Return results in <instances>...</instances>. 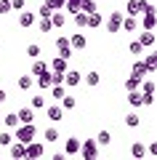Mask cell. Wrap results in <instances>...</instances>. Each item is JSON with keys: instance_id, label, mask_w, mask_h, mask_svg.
<instances>
[{"instance_id": "cell-1", "label": "cell", "mask_w": 157, "mask_h": 160, "mask_svg": "<svg viewBox=\"0 0 157 160\" xmlns=\"http://www.w3.org/2000/svg\"><path fill=\"white\" fill-rule=\"evenodd\" d=\"M35 133H37L35 123H19L13 139H16V142H22V144H27V142H32V139H35Z\"/></svg>"}, {"instance_id": "cell-2", "label": "cell", "mask_w": 157, "mask_h": 160, "mask_svg": "<svg viewBox=\"0 0 157 160\" xmlns=\"http://www.w3.org/2000/svg\"><path fill=\"white\" fill-rule=\"evenodd\" d=\"M80 155H83V160H96L99 158V144H96V139L80 142Z\"/></svg>"}, {"instance_id": "cell-3", "label": "cell", "mask_w": 157, "mask_h": 160, "mask_svg": "<svg viewBox=\"0 0 157 160\" xmlns=\"http://www.w3.org/2000/svg\"><path fill=\"white\" fill-rule=\"evenodd\" d=\"M43 155H45V147L40 142H35V139H32V142L24 144V158H43Z\"/></svg>"}, {"instance_id": "cell-4", "label": "cell", "mask_w": 157, "mask_h": 160, "mask_svg": "<svg viewBox=\"0 0 157 160\" xmlns=\"http://www.w3.org/2000/svg\"><path fill=\"white\" fill-rule=\"evenodd\" d=\"M120 27H123V11H112L107 19V32H120Z\"/></svg>"}, {"instance_id": "cell-5", "label": "cell", "mask_w": 157, "mask_h": 160, "mask_svg": "<svg viewBox=\"0 0 157 160\" xmlns=\"http://www.w3.org/2000/svg\"><path fill=\"white\" fill-rule=\"evenodd\" d=\"M61 83H64V86H69V88H75V86H80V83H83V75H80L77 69H67Z\"/></svg>"}, {"instance_id": "cell-6", "label": "cell", "mask_w": 157, "mask_h": 160, "mask_svg": "<svg viewBox=\"0 0 157 160\" xmlns=\"http://www.w3.org/2000/svg\"><path fill=\"white\" fill-rule=\"evenodd\" d=\"M56 51H59V56H64V59L72 56V46H69V38H59V40H56Z\"/></svg>"}, {"instance_id": "cell-7", "label": "cell", "mask_w": 157, "mask_h": 160, "mask_svg": "<svg viewBox=\"0 0 157 160\" xmlns=\"http://www.w3.org/2000/svg\"><path fill=\"white\" fill-rule=\"evenodd\" d=\"M69 46H72L75 51H83V48L88 46V40H85L83 32H72V38H69Z\"/></svg>"}, {"instance_id": "cell-8", "label": "cell", "mask_w": 157, "mask_h": 160, "mask_svg": "<svg viewBox=\"0 0 157 160\" xmlns=\"http://www.w3.org/2000/svg\"><path fill=\"white\" fill-rule=\"evenodd\" d=\"M35 22H37V16H35L32 11H22V13H19V27L27 29V27H32Z\"/></svg>"}, {"instance_id": "cell-9", "label": "cell", "mask_w": 157, "mask_h": 160, "mask_svg": "<svg viewBox=\"0 0 157 160\" xmlns=\"http://www.w3.org/2000/svg\"><path fill=\"white\" fill-rule=\"evenodd\" d=\"M48 69H51V72H67V59H64V56H56V59H53V62H51L48 64Z\"/></svg>"}, {"instance_id": "cell-10", "label": "cell", "mask_w": 157, "mask_h": 160, "mask_svg": "<svg viewBox=\"0 0 157 160\" xmlns=\"http://www.w3.org/2000/svg\"><path fill=\"white\" fill-rule=\"evenodd\" d=\"M16 118H19V123H32V120H35V109L32 107H22L16 112Z\"/></svg>"}, {"instance_id": "cell-11", "label": "cell", "mask_w": 157, "mask_h": 160, "mask_svg": "<svg viewBox=\"0 0 157 160\" xmlns=\"http://www.w3.org/2000/svg\"><path fill=\"white\" fill-rule=\"evenodd\" d=\"M139 43H141L144 48L155 46V29H144V32H141V38H139Z\"/></svg>"}, {"instance_id": "cell-12", "label": "cell", "mask_w": 157, "mask_h": 160, "mask_svg": "<svg viewBox=\"0 0 157 160\" xmlns=\"http://www.w3.org/2000/svg\"><path fill=\"white\" fill-rule=\"evenodd\" d=\"M0 123H3L8 131H13V128L19 126V118H16V112H8V115H3V120H0Z\"/></svg>"}, {"instance_id": "cell-13", "label": "cell", "mask_w": 157, "mask_h": 160, "mask_svg": "<svg viewBox=\"0 0 157 160\" xmlns=\"http://www.w3.org/2000/svg\"><path fill=\"white\" fill-rule=\"evenodd\" d=\"M125 13L128 16H139L141 13V0H128L125 3Z\"/></svg>"}, {"instance_id": "cell-14", "label": "cell", "mask_w": 157, "mask_h": 160, "mask_svg": "<svg viewBox=\"0 0 157 160\" xmlns=\"http://www.w3.org/2000/svg\"><path fill=\"white\" fill-rule=\"evenodd\" d=\"M146 75H149V72H146V64L144 62H136L133 69H130V78H139L141 80V78H146Z\"/></svg>"}, {"instance_id": "cell-15", "label": "cell", "mask_w": 157, "mask_h": 160, "mask_svg": "<svg viewBox=\"0 0 157 160\" xmlns=\"http://www.w3.org/2000/svg\"><path fill=\"white\" fill-rule=\"evenodd\" d=\"M128 104H130V107H136V109L144 104V99H141V91H139V88H136V91H128Z\"/></svg>"}, {"instance_id": "cell-16", "label": "cell", "mask_w": 157, "mask_h": 160, "mask_svg": "<svg viewBox=\"0 0 157 160\" xmlns=\"http://www.w3.org/2000/svg\"><path fill=\"white\" fill-rule=\"evenodd\" d=\"M8 152H11L13 158H24V144H22V142H16V139H13V142L8 144Z\"/></svg>"}, {"instance_id": "cell-17", "label": "cell", "mask_w": 157, "mask_h": 160, "mask_svg": "<svg viewBox=\"0 0 157 160\" xmlns=\"http://www.w3.org/2000/svg\"><path fill=\"white\" fill-rule=\"evenodd\" d=\"M101 24H104V16H101L99 11H93V13H88V24H85V27H101Z\"/></svg>"}, {"instance_id": "cell-18", "label": "cell", "mask_w": 157, "mask_h": 160, "mask_svg": "<svg viewBox=\"0 0 157 160\" xmlns=\"http://www.w3.org/2000/svg\"><path fill=\"white\" fill-rule=\"evenodd\" d=\"M48 19H51V27H64V22H67V16H64L61 11H53Z\"/></svg>"}, {"instance_id": "cell-19", "label": "cell", "mask_w": 157, "mask_h": 160, "mask_svg": "<svg viewBox=\"0 0 157 160\" xmlns=\"http://www.w3.org/2000/svg\"><path fill=\"white\" fill-rule=\"evenodd\" d=\"M144 64H146V72H155V67H157V53H146V59H144Z\"/></svg>"}, {"instance_id": "cell-20", "label": "cell", "mask_w": 157, "mask_h": 160, "mask_svg": "<svg viewBox=\"0 0 157 160\" xmlns=\"http://www.w3.org/2000/svg\"><path fill=\"white\" fill-rule=\"evenodd\" d=\"M141 24H144V29H155V24H157V16H155V13H144Z\"/></svg>"}, {"instance_id": "cell-21", "label": "cell", "mask_w": 157, "mask_h": 160, "mask_svg": "<svg viewBox=\"0 0 157 160\" xmlns=\"http://www.w3.org/2000/svg\"><path fill=\"white\" fill-rule=\"evenodd\" d=\"M61 115H64L61 107H48V120H53V123H56V120H64Z\"/></svg>"}, {"instance_id": "cell-22", "label": "cell", "mask_w": 157, "mask_h": 160, "mask_svg": "<svg viewBox=\"0 0 157 160\" xmlns=\"http://www.w3.org/2000/svg\"><path fill=\"white\" fill-rule=\"evenodd\" d=\"M19 88H22V91H29V88H32V75H22V78H19V83H16Z\"/></svg>"}, {"instance_id": "cell-23", "label": "cell", "mask_w": 157, "mask_h": 160, "mask_svg": "<svg viewBox=\"0 0 157 160\" xmlns=\"http://www.w3.org/2000/svg\"><path fill=\"white\" fill-rule=\"evenodd\" d=\"M43 139H45V142H48V144H53V142H59V131H56V128H45V133H43Z\"/></svg>"}, {"instance_id": "cell-24", "label": "cell", "mask_w": 157, "mask_h": 160, "mask_svg": "<svg viewBox=\"0 0 157 160\" xmlns=\"http://www.w3.org/2000/svg\"><path fill=\"white\" fill-rule=\"evenodd\" d=\"M109 142H112V133H109V131H99V136H96V144H101V147H107Z\"/></svg>"}, {"instance_id": "cell-25", "label": "cell", "mask_w": 157, "mask_h": 160, "mask_svg": "<svg viewBox=\"0 0 157 160\" xmlns=\"http://www.w3.org/2000/svg\"><path fill=\"white\" fill-rule=\"evenodd\" d=\"M37 86L43 88V91H45V88H51V69H45V72L40 75V80H37Z\"/></svg>"}, {"instance_id": "cell-26", "label": "cell", "mask_w": 157, "mask_h": 160, "mask_svg": "<svg viewBox=\"0 0 157 160\" xmlns=\"http://www.w3.org/2000/svg\"><path fill=\"white\" fill-rule=\"evenodd\" d=\"M130 155H133V158H144V155H146V147H144L141 142H136L133 147H130Z\"/></svg>"}, {"instance_id": "cell-27", "label": "cell", "mask_w": 157, "mask_h": 160, "mask_svg": "<svg viewBox=\"0 0 157 160\" xmlns=\"http://www.w3.org/2000/svg\"><path fill=\"white\" fill-rule=\"evenodd\" d=\"M67 152L69 155H77L80 152V139H67Z\"/></svg>"}, {"instance_id": "cell-28", "label": "cell", "mask_w": 157, "mask_h": 160, "mask_svg": "<svg viewBox=\"0 0 157 160\" xmlns=\"http://www.w3.org/2000/svg\"><path fill=\"white\" fill-rule=\"evenodd\" d=\"M139 123H141V120H139V115H136V112L125 115V126H128V128H139Z\"/></svg>"}, {"instance_id": "cell-29", "label": "cell", "mask_w": 157, "mask_h": 160, "mask_svg": "<svg viewBox=\"0 0 157 160\" xmlns=\"http://www.w3.org/2000/svg\"><path fill=\"white\" fill-rule=\"evenodd\" d=\"M72 16H75V24H77L80 29H83L85 24H88V13H83V11H77V13H72Z\"/></svg>"}, {"instance_id": "cell-30", "label": "cell", "mask_w": 157, "mask_h": 160, "mask_svg": "<svg viewBox=\"0 0 157 160\" xmlns=\"http://www.w3.org/2000/svg\"><path fill=\"white\" fill-rule=\"evenodd\" d=\"M120 29H125V32H133V29H136V16L123 19V27H120Z\"/></svg>"}, {"instance_id": "cell-31", "label": "cell", "mask_w": 157, "mask_h": 160, "mask_svg": "<svg viewBox=\"0 0 157 160\" xmlns=\"http://www.w3.org/2000/svg\"><path fill=\"white\" fill-rule=\"evenodd\" d=\"M75 104H77V102H75V96H67V93L61 96V109H75Z\"/></svg>"}, {"instance_id": "cell-32", "label": "cell", "mask_w": 157, "mask_h": 160, "mask_svg": "<svg viewBox=\"0 0 157 160\" xmlns=\"http://www.w3.org/2000/svg\"><path fill=\"white\" fill-rule=\"evenodd\" d=\"M64 8H67L69 13H77L80 11V0H64Z\"/></svg>"}, {"instance_id": "cell-33", "label": "cell", "mask_w": 157, "mask_h": 160, "mask_svg": "<svg viewBox=\"0 0 157 160\" xmlns=\"http://www.w3.org/2000/svg\"><path fill=\"white\" fill-rule=\"evenodd\" d=\"M141 80H144V78H141ZM139 88H141V93H155V80H144Z\"/></svg>"}, {"instance_id": "cell-34", "label": "cell", "mask_w": 157, "mask_h": 160, "mask_svg": "<svg viewBox=\"0 0 157 160\" xmlns=\"http://www.w3.org/2000/svg\"><path fill=\"white\" fill-rule=\"evenodd\" d=\"M83 80H85V83H88L91 88H93V86H99V80H101V78H99V72H88V75H85Z\"/></svg>"}, {"instance_id": "cell-35", "label": "cell", "mask_w": 157, "mask_h": 160, "mask_svg": "<svg viewBox=\"0 0 157 160\" xmlns=\"http://www.w3.org/2000/svg\"><path fill=\"white\" fill-rule=\"evenodd\" d=\"M43 3L51 8V11H61L64 8V0H43Z\"/></svg>"}, {"instance_id": "cell-36", "label": "cell", "mask_w": 157, "mask_h": 160, "mask_svg": "<svg viewBox=\"0 0 157 160\" xmlns=\"http://www.w3.org/2000/svg\"><path fill=\"white\" fill-rule=\"evenodd\" d=\"M45 69H48V64H45V62H35V64H32V72H29V75H43Z\"/></svg>"}, {"instance_id": "cell-37", "label": "cell", "mask_w": 157, "mask_h": 160, "mask_svg": "<svg viewBox=\"0 0 157 160\" xmlns=\"http://www.w3.org/2000/svg\"><path fill=\"white\" fill-rule=\"evenodd\" d=\"M11 142H13V133L11 131H3V133H0V147H8Z\"/></svg>"}, {"instance_id": "cell-38", "label": "cell", "mask_w": 157, "mask_h": 160, "mask_svg": "<svg viewBox=\"0 0 157 160\" xmlns=\"http://www.w3.org/2000/svg\"><path fill=\"white\" fill-rule=\"evenodd\" d=\"M128 51H130V53H136V56H141V53H144V46H141L139 40H133V43L128 46Z\"/></svg>"}, {"instance_id": "cell-39", "label": "cell", "mask_w": 157, "mask_h": 160, "mask_svg": "<svg viewBox=\"0 0 157 160\" xmlns=\"http://www.w3.org/2000/svg\"><path fill=\"white\" fill-rule=\"evenodd\" d=\"M139 86H141V80H139V78H128V80H125V88H128V91H136Z\"/></svg>"}, {"instance_id": "cell-40", "label": "cell", "mask_w": 157, "mask_h": 160, "mask_svg": "<svg viewBox=\"0 0 157 160\" xmlns=\"http://www.w3.org/2000/svg\"><path fill=\"white\" fill-rule=\"evenodd\" d=\"M8 3H11V11H24V6H27L24 0H8Z\"/></svg>"}, {"instance_id": "cell-41", "label": "cell", "mask_w": 157, "mask_h": 160, "mask_svg": "<svg viewBox=\"0 0 157 160\" xmlns=\"http://www.w3.org/2000/svg\"><path fill=\"white\" fill-rule=\"evenodd\" d=\"M27 53H29L32 59H37V56H40V46H37V43H32V46L27 48Z\"/></svg>"}, {"instance_id": "cell-42", "label": "cell", "mask_w": 157, "mask_h": 160, "mask_svg": "<svg viewBox=\"0 0 157 160\" xmlns=\"http://www.w3.org/2000/svg\"><path fill=\"white\" fill-rule=\"evenodd\" d=\"M40 107H45V99L43 96H32V109H40Z\"/></svg>"}, {"instance_id": "cell-43", "label": "cell", "mask_w": 157, "mask_h": 160, "mask_svg": "<svg viewBox=\"0 0 157 160\" xmlns=\"http://www.w3.org/2000/svg\"><path fill=\"white\" fill-rule=\"evenodd\" d=\"M8 11H11V3L8 0H0V16H6Z\"/></svg>"}, {"instance_id": "cell-44", "label": "cell", "mask_w": 157, "mask_h": 160, "mask_svg": "<svg viewBox=\"0 0 157 160\" xmlns=\"http://www.w3.org/2000/svg\"><path fill=\"white\" fill-rule=\"evenodd\" d=\"M37 13H40V16H43V19H48V16H51V13H53V11H51V8H48V6H45V3H43V6L37 8Z\"/></svg>"}, {"instance_id": "cell-45", "label": "cell", "mask_w": 157, "mask_h": 160, "mask_svg": "<svg viewBox=\"0 0 157 160\" xmlns=\"http://www.w3.org/2000/svg\"><path fill=\"white\" fill-rule=\"evenodd\" d=\"M51 19H43V22H40V32H51Z\"/></svg>"}, {"instance_id": "cell-46", "label": "cell", "mask_w": 157, "mask_h": 160, "mask_svg": "<svg viewBox=\"0 0 157 160\" xmlns=\"http://www.w3.org/2000/svg\"><path fill=\"white\" fill-rule=\"evenodd\" d=\"M6 99H8V93H6V91H3V88H0V104L6 102Z\"/></svg>"}, {"instance_id": "cell-47", "label": "cell", "mask_w": 157, "mask_h": 160, "mask_svg": "<svg viewBox=\"0 0 157 160\" xmlns=\"http://www.w3.org/2000/svg\"><path fill=\"white\" fill-rule=\"evenodd\" d=\"M0 120H3V115H0Z\"/></svg>"}]
</instances>
